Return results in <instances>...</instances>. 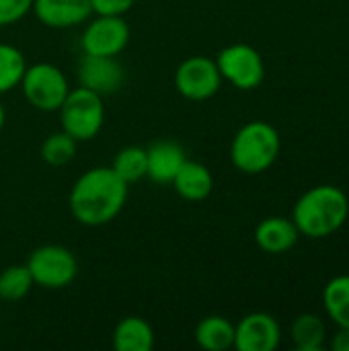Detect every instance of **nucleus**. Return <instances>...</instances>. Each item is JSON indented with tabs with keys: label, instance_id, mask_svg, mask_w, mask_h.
I'll return each mask as SVG.
<instances>
[{
	"label": "nucleus",
	"instance_id": "obj_1",
	"mask_svg": "<svg viewBox=\"0 0 349 351\" xmlns=\"http://www.w3.org/2000/svg\"><path fill=\"white\" fill-rule=\"evenodd\" d=\"M128 187L111 167H95L82 173L68 195L74 220L82 226H103L117 218L128 199Z\"/></svg>",
	"mask_w": 349,
	"mask_h": 351
},
{
	"label": "nucleus",
	"instance_id": "obj_2",
	"mask_svg": "<svg viewBox=\"0 0 349 351\" xmlns=\"http://www.w3.org/2000/svg\"><path fill=\"white\" fill-rule=\"evenodd\" d=\"M349 216L348 195L335 185H317L304 191L292 210L300 237L319 241L335 234Z\"/></svg>",
	"mask_w": 349,
	"mask_h": 351
},
{
	"label": "nucleus",
	"instance_id": "obj_3",
	"mask_svg": "<svg viewBox=\"0 0 349 351\" xmlns=\"http://www.w3.org/2000/svg\"><path fill=\"white\" fill-rule=\"evenodd\" d=\"M282 138L278 130L261 119L245 123L232 138L230 160L245 175L265 173L280 156Z\"/></svg>",
	"mask_w": 349,
	"mask_h": 351
},
{
	"label": "nucleus",
	"instance_id": "obj_4",
	"mask_svg": "<svg viewBox=\"0 0 349 351\" xmlns=\"http://www.w3.org/2000/svg\"><path fill=\"white\" fill-rule=\"evenodd\" d=\"M58 111L62 130L70 134L76 142L93 140L101 132L105 121L103 97L84 86L70 88Z\"/></svg>",
	"mask_w": 349,
	"mask_h": 351
},
{
	"label": "nucleus",
	"instance_id": "obj_5",
	"mask_svg": "<svg viewBox=\"0 0 349 351\" xmlns=\"http://www.w3.org/2000/svg\"><path fill=\"white\" fill-rule=\"evenodd\" d=\"M25 265L33 278V284L43 290H62L70 286L78 274V261L74 253L62 245L37 247Z\"/></svg>",
	"mask_w": 349,
	"mask_h": 351
},
{
	"label": "nucleus",
	"instance_id": "obj_6",
	"mask_svg": "<svg viewBox=\"0 0 349 351\" xmlns=\"http://www.w3.org/2000/svg\"><path fill=\"white\" fill-rule=\"evenodd\" d=\"M21 88L29 105L45 113L58 111L70 90L66 74L47 62L27 66L21 78Z\"/></svg>",
	"mask_w": 349,
	"mask_h": 351
},
{
	"label": "nucleus",
	"instance_id": "obj_7",
	"mask_svg": "<svg viewBox=\"0 0 349 351\" xmlns=\"http://www.w3.org/2000/svg\"><path fill=\"white\" fill-rule=\"evenodd\" d=\"M216 66L222 80L230 82L239 90H253L265 78V64L261 53L249 43L226 45L216 56Z\"/></svg>",
	"mask_w": 349,
	"mask_h": 351
},
{
	"label": "nucleus",
	"instance_id": "obj_8",
	"mask_svg": "<svg viewBox=\"0 0 349 351\" xmlns=\"http://www.w3.org/2000/svg\"><path fill=\"white\" fill-rule=\"evenodd\" d=\"M222 86V76L216 60L208 56H191L175 70V88L189 101L212 99Z\"/></svg>",
	"mask_w": 349,
	"mask_h": 351
},
{
	"label": "nucleus",
	"instance_id": "obj_9",
	"mask_svg": "<svg viewBox=\"0 0 349 351\" xmlns=\"http://www.w3.org/2000/svg\"><path fill=\"white\" fill-rule=\"evenodd\" d=\"M130 41V25L119 14H97L82 33V51L117 58Z\"/></svg>",
	"mask_w": 349,
	"mask_h": 351
},
{
	"label": "nucleus",
	"instance_id": "obj_10",
	"mask_svg": "<svg viewBox=\"0 0 349 351\" xmlns=\"http://www.w3.org/2000/svg\"><path fill=\"white\" fill-rule=\"evenodd\" d=\"M280 341L282 327L269 313H251L234 325V348L239 351H274Z\"/></svg>",
	"mask_w": 349,
	"mask_h": 351
},
{
	"label": "nucleus",
	"instance_id": "obj_11",
	"mask_svg": "<svg viewBox=\"0 0 349 351\" xmlns=\"http://www.w3.org/2000/svg\"><path fill=\"white\" fill-rule=\"evenodd\" d=\"M76 72H78L80 86L91 88V90L99 93L101 97L109 95V93H115L123 82V68L111 56L82 53Z\"/></svg>",
	"mask_w": 349,
	"mask_h": 351
},
{
	"label": "nucleus",
	"instance_id": "obj_12",
	"mask_svg": "<svg viewBox=\"0 0 349 351\" xmlns=\"http://www.w3.org/2000/svg\"><path fill=\"white\" fill-rule=\"evenodd\" d=\"M31 10L51 29H68L84 23L93 14L91 0H33Z\"/></svg>",
	"mask_w": 349,
	"mask_h": 351
},
{
	"label": "nucleus",
	"instance_id": "obj_13",
	"mask_svg": "<svg viewBox=\"0 0 349 351\" xmlns=\"http://www.w3.org/2000/svg\"><path fill=\"white\" fill-rule=\"evenodd\" d=\"M300 239V232L292 218L269 216L261 220L255 228V243L261 251L269 255H282L290 251Z\"/></svg>",
	"mask_w": 349,
	"mask_h": 351
},
{
	"label": "nucleus",
	"instance_id": "obj_14",
	"mask_svg": "<svg viewBox=\"0 0 349 351\" xmlns=\"http://www.w3.org/2000/svg\"><path fill=\"white\" fill-rule=\"evenodd\" d=\"M146 158H148V173L154 183H173L175 175L187 160L185 150L169 140L154 142L150 148H146Z\"/></svg>",
	"mask_w": 349,
	"mask_h": 351
},
{
	"label": "nucleus",
	"instance_id": "obj_15",
	"mask_svg": "<svg viewBox=\"0 0 349 351\" xmlns=\"http://www.w3.org/2000/svg\"><path fill=\"white\" fill-rule=\"evenodd\" d=\"M173 187L179 197L187 202H202L210 197L214 189V177L206 165L195 160H185L173 179Z\"/></svg>",
	"mask_w": 349,
	"mask_h": 351
},
{
	"label": "nucleus",
	"instance_id": "obj_16",
	"mask_svg": "<svg viewBox=\"0 0 349 351\" xmlns=\"http://www.w3.org/2000/svg\"><path fill=\"white\" fill-rule=\"evenodd\" d=\"M113 348L117 351H150L154 348V329L142 317H125L113 331Z\"/></svg>",
	"mask_w": 349,
	"mask_h": 351
},
{
	"label": "nucleus",
	"instance_id": "obj_17",
	"mask_svg": "<svg viewBox=\"0 0 349 351\" xmlns=\"http://www.w3.org/2000/svg\"><path fill=\"white\" fill-rule=\"evenodd\" d=\"M195 343L206 351H226L234 348V325L220 315L202 319L195 327Z\"/></svg>",
	"mask_w": 349,
	"mask_h": 351
},
{
	"label": "nucleus",
	"instance_id": "obj_18",
	"mask_svg": "<svg viewBox=\"0 0 349 351\" xmlns=\"http://www.w3.org/2000/svg\"><path fill=\"white\" fill-rule=\"evenodd\" d=\"M292 343L298 351H319L323 350L327 339V327L325 321L319 315L304 313L292 321L290 327Z\"/></svg>",
	"mask_w": 349,
	"mask_h": 351
},
{
	"label": "nucleus",
	"instance_id": "obj_19",
	"mask_svg": "<svg viewBox=\"0 0 349 351\" xmlns=\"http://www.w3.org/2000/svg\"><path fill=\"white\" fill-rule=\"evenodd\" d=\"M323 306L327 317L339 327L349 329V276H335L323 288Z\"/></svg>",
	"mask_w": 349,
	"mask_h": 351
},
{
	"label": "nucleus",
	"instance_id": "obj_20",
	"mask_svg": "<svg viewBox=\"0 0 349 351\" xmlns=\"http://www.w3.org/2000/svg\"><path fill=\"white\" fill-rule=\"evenodd\" d=\"M113 173L125 183H138L146 177L148 173V158H146V148L142 146H125L121 148L111 165Z\"/></svg>",
	"mask_w": 349,
	"mask_h": 351
},
{
	"label": "nucleus",
	"instance_id": "obj_21",
	"mask_svg": "<svg viewBox=\"0 0 349 351\" xmlns=\"http://www.w3.org/2000/svg\"><path fill=\"white\" fill-rule=\"evenodd\" d=\"M27 62L19 47L0 43V95L16 88L25 74Z\"/></svg>",
	"mask_w": 349,
	"mask_h": 351
},
{
	"label": "nucleus",
	"instance_id": "obj_22",
	"mask_svg": "<svg viewBox=\"0 0 349 351\" xmlns=\"http://www.w3.org/2000/svg\"><path fill=\"white\" fill-rule=\"evenodd\" d=\"M76 140L66 134L64 130L49 134L43 144H41V158L49 165V167H64L68 162L74 160L76 156Z\"/></svg>",
	"mask_w": 349,
	"mask_h": 351
},
{
	"label": "nucleus",
	"instance_id": "obj_23",
	"mask_svg": "<svg viewBox=\"0 0 349 351\" xmlns=\"http://www.w3.org/2000/svg\"><path fill=\"white\" fill-rule=\"evenodd\" d=\"M33 286L35 284L27 265H10L0 274V300L19 302L31 292Z\"/></svg>",
	"mask_w": 349,
	"mask_h": 351
},
{
	"label": "nucleus",
	"instance_id": "obj_24",
	"mask_svg": "<svg viewBox=\"0 0 349 351\" xmlns=\"http://www.w3.org/2000/svg\"><path fill=\"white\" fill-rule=\"evenodd\" d=\"M33 6V0H0V27L19 23Z\"/></svg>",
	"mask_w": 349,
	"mask_h": 351
},
{
	"label": "nucleus",
	"instance_id": "obj_25",
	"mask_svg": "<svg viewBox=\"0 0 349 351\" xmlns=\"http://www.w3.org/2000/svg\"><path fill=\"white\" fill-rule=\"evenodd\" d=\"M134 4H136V0H91L95 14H119V16H123Z\"/></svg>",
	"mask_w": 349,
	"mask_h": 351
},
{
	"label": "nucleus",
	"instance_id": "obj_26",
	"mask_svg": "<svg viewBox=\"0 0 349 351\" xmlns=\"http://www.w3.org/2000/svg\"><path fill=\"white\" fill-rule=\"evenodd\" d=\"M329 348H331V351H349V329L337 327V333L331 337Z\"/></svg>",
	"mask_w": 349,
	"mask_h": 351
},
{
	"label": "nucleus",
	"instance_id": "obj_27",
	"mask_svg": "<svg viewBox=\"0 0 349 351\" xmlns=\"http://www.w3.org/2000/svg\"><path fill=\"white\" fill-rule=\"evenodd\" d=\"M4 121H6V111H4V107H2V103H0V130L4 128Z\"/></svg>",
	"mask_w": 349,
	"mask_h": 351
}]
</instances>
